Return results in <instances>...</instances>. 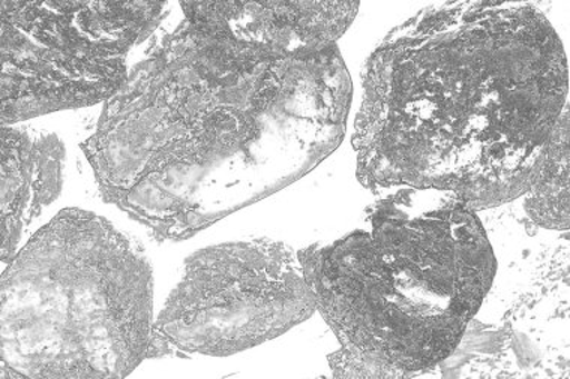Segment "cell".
I'll return each instance as SVG.
<instances>
[{
	"label": "cell",
	"instance_id": "8992f818",
	"mask_svg": "<svg viewBox=\"0 0 570 379\" xmlns=\"http://www.w3.org/2000/svg\"><path fill=\"white\" fill-rule=\"evenodd\" d=\"M315 310L288 245L261 239L202 249L185 262L154 322L149 359L233 356L278 338Z\"/></svg>",
	"mask_w": 570,
	"mask_h": 379
},
{
	"label": "cell",
	"instance_id": "7a4b0ae2",
	"mask_svg": "<svg viewBox=\"0 0 570 379\" xmlns=\"http://www.w3.org/2000/svg\"><path fill=\"white\" fill-rule=\"evenodd\" d=\"M362 88L361 183L452 192L481 212L537 182L568 103V60L533 3H439L384 37Z\"/></svg>",
	"mask_w": 570,
	"mask_h": 379
},
{
	"label": "cell",
	"instance_id": "277c9868",
	"mask_svg": "<svg viewBox=\"0 0 570 379\" xmlns=\"http://www.w3.org/2000/svg\"><path fill=\"white\" fill-rule=\"evenodd\" d=\"M153 310L145 249L65 209L3 269L0 379L128 377L149 359Z\"/></svg>",
	"mask_w": 570,
	"mask_h": 379
},
{
	"label": "cell",
	"instance_id": "52a82bcc",
	"mask_svg": "<svg viewBox=\"0 0 570 379\" xmlns=\"http://www.w3.org/2000/svg\"><path fill=\"white\" fill-rule=\"evenodd\" d=\"M184 19L210 41L254 58H295L336 47L356 2H180Z\"/></svg>",
	"mask_w": 570,
	"mask_h": 379
},
{
	"label": "cell",
	"instance_id": "5b68a950",
	"mask_svg": "<svg viewBox=\"0 0 570 379\" xmlns=\"http://www.w3.org/2000/svg\"><path fill=\"white\" fill-rule=\"evenodd\" d=\"M167 2H0L2 127L114 98Z\"/></svg>",
	"mask_w": 570,
	"mask_h": 379
},
{
	"label": "cell",
	"instance_id": "6da1fadb",
	"mask_svg": "<svg viewBox=\"0 0 570 379\" xmlns=\"http://www.w3.org/2000/svg\"><path fill=\"white\" fill-rule=\"evenodd\" d=\"M352 79L338 47L233 53L187 20L150 44L81 144L104 201L180 241L304 178L343 143Z\"/></svg>",
	"mask_w": 570,
	"mask_h": 379
},
{
	"label": "cell",
	"instance_id": "9c48e42d",
	"mask_svg": "<svg viewBox=\"0 0 570 379\" xmlns=\"http://www.w3.org/2000/svg\"><path fill=\"white\" fill-rule=\"evenodd\" d=\"M524 210L531 222L546 230L569 228V106L566 103L550 141L537 182L524 196Z\"/></svg>",
	"mask_w": 570,
	"mask_h": 379
},
{
	"label": "cell",
	"instance_id": "3957f363",
	"mask_svg": "<svg viewBox=\"0 0 570 379\" xmlns=\"http://www.w3.org/2000/svg\"><path fill=\"white\" fill-rule=\"evenodd\" d=\"M340 350L336 378H407L455 355L494 286L476 210L455 193L379 192L356 230L297 252Z\"/></svg>",
	"mask_w": 570,
	"mask_h": 379
},
{
	"label": "cell",
	"instance_id": "ba28073f",
	"mask_svg": "<svg viewBox=\"0 0 570 379\" xmlns=\"http://www.w3.org/2000/svg\"><path fill=\"white\" fill-rule=\"evenodd\" d=\"M65 146L56 133L2 127V265L19 252L30 223L60 196Z\"/></svg>",
	"mask_w": 570,
	"mask_h": 379
}]
</instances>
